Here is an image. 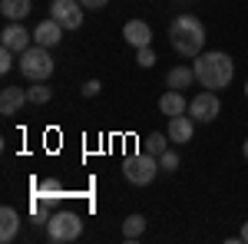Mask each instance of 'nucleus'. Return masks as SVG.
Returning <instances> with one entry per match:
<instances>
[{"label": "nucleus", "instance_id": "nucleus-12", "mask_svg": "<svg viewBox=\"0 0 248 244\" xmlns=\"http://www.w3.org/2000/svg\"><path fill=\"white\" fill-rule=\"evenodd\" d=\"M60 40H63V23H57V20H43V23H37V30H33V43H40V46H57Z\"/></svg>", "mask_w": 248, "mask_h": 244}, {"label": "nucleus", "instance_id": "nucleus-10", "mask_svg": "<svg viewBox=\"0 0 248 244\" xmlns=\"http://www.w3.org/2000/svg\"><path fill=\"white\" fill-rule=\"evenodd\" d=\"M123 37H126V43L136 46V50L153 46V30H149V23H146V20H129V23L123 27Z\"/></svg>", "mask_w": 248, "mask_h": 244}, {"label": "nucleus", "instance_id": "nucleus-26", "mask_svg": "<svg viewBox=\"0 0 248 244\" xmlns=\"http://www.w3.org/2000/svg\"><path fill=\"white\" fill-rule=\"evenodd\" d=\"M242 155H245V158H248V139H245V145H242Z\"/></svg>", "mask_w": 248, "mask_h": 244}, {"label": "nucleus", "instance_id": "nucleus-6", "mask_svg": "<svg viewBox=\"0 0 248 244\" xmlns=\"http://www.w3.org/2000/svg\"><path fill=\"white\" fill-rule=\"evenodd\" d=\"M83 3L79 0H53V7H50V17L63 23V30H79L83 27Z\"/></svg>", "mask_w": 248, "mask_h": 244}, {"label": "nucleus", "instance_id": "nucleus-5", "mask_svg": "<svg viewBox=\"0 0 248 244\" xmlns=\"http://www.w3.org/2000/svg\"><path fill=\"white\" fill-rule=\"evenodd\" d=\"M155 172H159V158L146 155V152H136L123 162V175H126L129 185H149L155 178Z\"/></svg>", "mask_w": 248, "mask_h": 244}, {"label": "nucleus", "instance_id": "nucleus-21", "mask_svg": "<svg viewBox=\"0 0 248 244\" xmlns=\"http://www.w3.org/2000/svg\"><path fill=\"white\" fill-rule=\"evenodd\" d=\"M136 63H139V66H155L153 46H142V50H136Z\"/></svg>", "mask_w": 248, "mask_h": 244}, {"label": "nucleus", "instance_id": "nucleus-23", "mask_svg": "<svg viewBox=\"0 0 248 244\" xmlns=\"http://www.w3.org/2000/svg\"><path fill=\"white\" fill-rule=\"evenodd\" d=\"M99 89H103V83H99V79H90V83H83L79 93L86 96V99H93V96H99Z\"/></svg>", "mask_w": 248, "mask_h": 244}, {"label": "nucleus", "instance_id": "nucleus-9", "mask_svg": "<svg viewBox=\"0 0 248 244\" xmlns=\"http://www.w3.org/2000/svg\"><path fill=\"white\" fill-rule=\"evenodd\" d=\"M166 135H169V142H175V145L192 142V135H195V119H189V115H172Z\"/></svg>", "mask_w": 248, "mask_h": 244}, {"label": "nucleus", "instance_id": "nucleus-7", "mask_svg": "<svg viewBox=\"0 0 248 244\" xmlns=\"http://www.w3.org/2000/svg\"><path fill=\"white\" fill-rule=\"evenodd\" d=\"M218 113H222V102H218V96L212 93V89L199 93L189 102V115L195 122H212V119H218Z\"/></svg>", "mask_w": 248, "mask_h": 244}, {"label": "nucleus", "instance_id": "nucleus-19", "mask_svg": "<svg viewBox=\"0 0 248 244\" xmlns=\"http://www.w3.org/2000/svg\"><path fill=\"white\" fill-rule=\"evenodd\" d=\"M27 99L37 102V106H43V102H50V89H46L43 83H33V86L27 89Z\"/></svg>", "mask_w": 248, "mask_h": 244}, {"label": "nucleus", "instance_id": "nucleus-4", "mask_svg": "<svg viewBox=\"0 0 248 244\" xmlns=\"http://www.w3.org/2000/svg\"><path fill=\"white\" fill-rule=\"evenodd\" d=\"M46 234H50L53 244L77 241L79 234H83V218H79L77 211H57V215H50V221H46Z\"/></svg>", "mask_w": 248, "mask_h": 244}, {"label": "nucleus", "instance_id": "nucleus-16", "mask_svg": "<svg viewBox=\"0 0 248 244\" xmlns=\"http://www.w3.org/2000/svg\"><path fill=\"white\" fill-rule=\"evenodd\" d=\"M166 149H169V135H162V132H153V135H146V139L139 142V152H146V155H153V158H159Z\"/></svg>", "mask_w": 248, "mask_h": 244}, {"label": "nucleus", "instance_id": "nucleus-24", "mask_svg": "<svg viewBox=\"0 0 248 244\" xmlns=\"http://www.w3.org/2000/svg\"><path fill=\"white\" fill-rule=\"evenodd\" d=\"M79 3H83L86 10H99V7H106L109 0H79Z\"/></svg>", "mask_w": 248, "mask_h": 244}, {"label": "nucleus", "instance_id": "nucleus-18", "mask_svg": "<svg viewBox=\"0 0 248 244\" xmlns=\"http://www.w3.org/2000/svg\"><path fill=\"white\" fill-rule=\"evenodd\" d=\"M142 231H146V218H142V215H129V218L123 221V238H126V241H139Z\"/></svg>", "mask_w": 248, "mask_h": 244}, {"label": "nucleus", "instance_id": "nucleus-17", "mask_svg": "<svg viewBox=\"0 0 248 244\" xmlns=\"http://www.w3.org/2000/svg\"><path fill=\"white\" fill-rule=\"evenodd\" d=\"M17 228H20V215L14 208H3L0 211V241H14Z\"/></svg>", "mask_w": 248, "mask_h": 244}, {"label": "nucleus", "instance_id": "nucleus-15", "mask_svg": "<svg viewBox=\"0 0 248 244\" xmlns=\"http://www.w3.org/2000/svg\"><path fill=\"white\" fill-rule=\"evenodd\" d=\"M192 83H195V70H192V66H175V70H169V76H166V86H169V89H189Z\"/></svg>", "mask_w": 248, "mask_h": 244}, {"label": "nucleus", "instance_id": "nucleus-13", "mask_svg": "<svg viewBox=\"0 0 248 244\" xmlns=\"http://www.w3.org/2000/svg\"><path fill=\"white\" fill-rule=\"evenodd\" d=\"M159 109H162V115H186L189 113V102H186V96H182V89H169V93L159 96Z\"/></svg>", "mask_w": 248, "mask_h": 244}, {"label": "nucleus", "instance_id": "nucleus-20", "mask_svg": "<svg viewBox=\"0 0 248 244\" xmlns=\"http://www.w3.org/2000/svg\"><path fill=\"white\" fill-rule=\"evenodd\" d=\"M159 169H162V172H175V169H179V152L166 149L162 155H159Z\"/></svg>", "mask_w": 248, "mask_h": 244}, {"label": "nucleus", "instance_id": "nucleus-25", "mask_svg": "<svg viewBox=\"0 0 248 244\" xmlns=\"http://www.w3.org/2000/svg\"><path fill=\"white\" fill-rule=\"evenodd\" d=\"M238 241H245V244H248V221L242 225V234H238Z\"/></svg>", "mask_w": 248, "mask_h": 244}, {"label": "nucleus", "instance_id": "nucleus-14", "mask_svg": "<svg viewBox=\"0 0 248 244\" xmlns=\"http://www.w3.org/2000/svg\"><path fill=\"white\" fill-rule=\"evenodd\" d=\"M30 0H0V14L7 20H14V23H23V20L30 17Z\"/></svg>", "mask_w": 248, "mask_h": 244}, {"label": "nucleus", "instance_id": "nucleus-1", "mask_svg": "<svg viewBox=\"0 0 248 244\" xmlns=\"http://www.w3.org/2000/svg\"><path fill=\"white\" fill-rule=\"evenodd\" d=\"M195 79L205 86V89H225L232 86V79H235V59L229 53H222V50H212V53H199L195 57Z\"/></svg>", "mask_w": 248, "mask_h": 244}, {"label": "nucleus", "instance_id": "nucleus-22", "mask_svg": "<svg viewBox=\"0 0 248 244\" xmlns=\"http://www.w3.org/2000/svg\"><path fill=\"white\" fill-rule=\"evenodd\" d=\"M14 50H7V46H0V73H10L14 70Z\"/></svg>", "mask_w": 248, "mask_h": 244}, {"label": "nucleus", "instance_id": "nucleus-8", "mask_svg": "<svg viewBox=\"0 0 248 244\" xmlns=\"http://www.w3.org/2000/svg\"><path fill=\"white\" fill-rule=\"evenodd\" d=\"M30 40H33V33H27V27L23 23H7L3 27V33H0V46H7V50H14V53H27L30 50Z\"/></svg>", "mask_w": 248, "mask_h": 244}, {"label": "nucleus", "instance_id": "nucleus-2", "mask_svg": "<svg viewBox=\"0 0 248 244\" xmlns=\"http://www.w3.org/2000/svg\"><path fill=\"white\" fill-rule=\"evenodd\" d=\"M169 43L179 57H199L205 50V23L192 14H179L169 23Z\"/></svg>", "mask_w": 248, "mask_h": 244}, {"label": "nucleus", "instance_id": "nucleus-27", "mask_svg": "<svg viewBox=\"0 0 248 244\" xmlns=\"http://www.w3.org/2000/svg\"><path fill=\"white\" fill-rule=\"evenodd\" d=\"M245 96H248V83H245Z\"/></svg>", "mask_w": 248, "mask_h": 244}, {"label": "nucleus", "instance_id": "nucleus-3", "mask_svg": "<svg viewBox=\"0 0 248 244\" xmlns=\"http://www.w3.org/2000/svg\"><path fill=\"white\" fill-rule=\"evenodd\" d=\"M20 73L30 83H43L53 76V59H50V46H30L27 53H20Z\"/></svg>", "mask_w": 248, "mask_h": 244}, {"label": "nucleus", "instance_id": "nucleus-11", "mask_svg": "<svg viewBox=\"0 0 248 244\" xmlns=\"http://www.w3.org/2000/svg\"><path fill=\"white\" fill-rule=\"evenodd\" d=\"M23 102H30L27 89H20V86H3L0 89V115H17L23 109Z\"/></svg>", "mask_w": 248, "mask_h": 244}]
</instances>
